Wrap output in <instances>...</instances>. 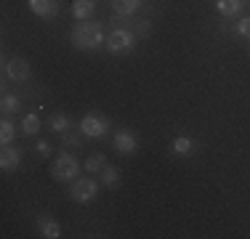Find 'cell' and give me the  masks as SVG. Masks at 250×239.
Returning <instances> with one entry per match:
<instances>
[{"label":"cell","instance_id":"1","mask_svg":"<svg viewBox=\"0 0 250 239\" xmlns=\"http://www.w3.org/2000/svg\"><path fill=\"white\" fill-rule=\"evenodd\" d=\"M69 38H72V45L80 51H96V48L106 45V32L99 21H77Z\"/></svg>","mask_w":250,"mask_h":239},{"label":"cell","instance_id":"2","mask_svg":"<svg viewBox=\"0 0 250 239\" xmlns=\"http://www.w3.org/2000/svg\"><path fill=\"white\" fill-rule=\"evenodd\" d=\"M51 176H53V181H62V183L80 178V159H77L75 154H69V152H62L56 159H53Z\"/></svg>","mask_w":250,"mask_h":239},{"label":"cell","instance_id":"3","mask_svg":"<svg viewBox=\"0 0 250 239\" xmlns=\"http://www.w3.org/2000/svg\"><path fill=\"white\" fill-rule=\"evenodd\" d=\"M136 45V35L128 27H115L106 35V51L109 53H128Z\"/></svg>","mask_w":250,"mask_h":239},{"label":"cell","instance_id":"4","mask_svg":"<svg viewBox=\"0 0 250 239\" xmlns=\"http://www.w3.org/2000/svg\"><path fill=\"white\" fill-rule=\"evenodd\" d=\"M101 191V186L93 178H75L72 186H69V197H72V202H80V205H85V202L96 199V194Z\"/></svg>","mask_w":250,"mask_h":239},{"label":"cell","instance_id":"5","mask_svg":"<svg viewBox=\"0 0 250 239\" xmlns=\"http://www.w3.org/2000/svg\"><path fill=\"white\" fill-rule=\"evenodd\" d=\"M3 72H5V77L14 80V82H27L29 77H32V67H29V61H27V59H21V56L5 59Z\"/></svg>","mask_w":250,"mask_h":239},{"label":"cell","instance_id":"6","mask_svg":"<svg viewBox=\"0 0 250 239\" xmlns=\"http://www.w3.org/2000/svg\"><path fill=\"white\" fill-rule=\"evenodd\" d=\"M106 128H109V120L104 115H96V112H91V115H85L80 120V133L85 139H101L106 133Z\"/></svg>","mask_w":250,"mask_h":239},{"label":"cell","instance_id":"7","mask_svg":"<svg viewBox=\"0 0 250 239\" xmlns=\"http://www.w3.org/2000/svg\"><path fill=\"white\" fill-rule=\"evenodd\" d=\"M27 3H29V11L45 21L56 19V14H59V0H27Z\"/></svg>","mask_w":250,"mask_h":239},{"label":"cell","instance_id":"8","mask_svg":"<svg viewBox=\"0 0 250 239\" xmlns=\"http://www.w3.org/2000/svg\"><path fill=\"white\" fill-rule=\"evenodd\" d=\"M21 165V149L14 146V143H5L0 149V167L3 170H16Z\"/></svg>","mask_w":250,"mask_h":239},{"label":"cell","instance_id":"9","mask_svg":"<svg viewBox=\"0 0 250 239\" xmlns=\"http://www.w3.org/2000/svg\"><path fill=\"white\" fill-rule=\"evenodd\" d=\"M35 226H38V234L45 237V239H59L62 237V226H59V220L48 218V215H38Z\"/></svg>","mask_w":250,"mask_h":239},{"label":"cell","instance_id":"10","mask_svg":"<svg viewBox=\"0 0 250 239\" xmlns=\"http://www.w3.org/2000/svg\"><path fill=\"white\" fill-rule=\"evenodd\" d=\"M115 149L128 157V154H133L136 149H139V141H136V136L130 133V130H117L115 133Z\"/></svg>","mask_w":250,"mask_h":239},{"label":"cell","instance_id":"11","mask_svg":"<svg viewBox=\"0 0 250 239\" xmlns=\"http://www.w3.org/2000/svg\"><path fill=\"white\" fill-rule=\"evenodd\" d=\"M96 11V0H72V16L75 21H88Z\"/></svg>","mask_w":250,"mask_h":239},{"label":"cell","instance_id":"12","mask_svg":"<svg viewBox=\"0 0 250 239\" xmlns=\"http://www.w3.org/2000/svg\"><path fill=\"white\" fill-rule=\"evenodd\" d=\"M216 8L224 19H234V16L242 14L245 8V0H216Z\"/></svg>","mask_w":250,"mask_h":239},{"label":"cell","instance_id":"13","mask_svg":"<svg viewBox=\"0 0 250 239\" xmlns=\"http://www.w3.org/2000/svg\"><path fill=\"white\" fill-rule=\"evenodd\" d=\"M141 5H144V0H112V11H115V16H123V19L133 16Z\"/></svg>","mask_w":250,"mask_h":239},{"label":"cell","instance_id":"14","mask_svg":"<svg viewBox=\"0 0 250 239\" xmlns=\"http://www.w3.org/2000/svg\"><path fill=\"white\" fill-rule=\"evenodd\" d=\"M170 149H173V154H178V157H189V154L194 152V141L189 139V136H176L173 143H170Z\"/></svg>","mask_w":250,"mask_h":239},{"label":"cell","instance_id":"15","mask_svg":"<svg viewBox=\"0 0 250 239\" xmlns=\"http://www.w3.org/2000/svg\"><path fill=\"white\" fill-rule=\"evenodd\" d=\"M104 167H106L104 152H91V154H88V159H85V165H83V170H88V173H101Z\"/></svg>","mask_w":250,"mask_h":239},{"label":"cell","instance_id":"16","mask_svg":"<svg viewBox=\"0 0 250 239\" xmlns=\"http://www.w3.org/2000/svg\"><path fill=\"white\" fill-rule=\"evenodd\" d=\"M21 109V99L19 96H3V101H0V112H3V117H11V115H19Z\"/></svg>","mask_w":250,"mask_h":239},{"label":"cell","instance_id":"17","mask_svg":"<svg viewBox=\"0 0 250 239\" xmlns=\"http://www.w3.org/2000/svg\"><path fill=\"white\" fill-rule=\"evenodd\" d=\"M101 186L104 189H117L120 186V170L112 165H106L104 170H101Z\"/></svg>","mask_w":250,"mask_h":239},{"label":"cell","instance_id":"18","mask_svg":"<svg viewBox=\"0 0 250 239\" xmlns=\"http://www.w3.org/2000/svg\"><path fill=\"white\" fill-rule=\"evenodd\" d=\"M48 130L51 133H67L69 130V117L62 115V112H53L48 117Z\"/></svg>","mask_w":250,"mask_h":239},{"label":"cell","instance_id":"19","mask_svg":"<svg viewBox=\"0 0 250 239\" xmlns=\"http://www.w3.org/2000/svg\"><path fill=\"white\" fill-rule=\"evenodd\" d=\"M19 128H21V136H38L40 128H43V122H40L38 115H27L24 120H21Z\"/></svg>","mask_w":250,"mask_h":239},{"label":"cell","instance_id":"20","mask_svg":"<svg viewBox=\"0 0 250 239\" xmlns=\"http://www.w3.org/2000/svg\"><path fill=\"white\" fill-rule=\"evenodd\" d=\"M16 141V125L11 122L8 117H3V122H0V143H14Z\"/></svg>","mask_w":250,"mask_h":239},{"label":"cell","instance_id":"21","mask_svg":"<svg viewBox=\"0 0 250 239\" xmlns=\"http://www.w3.org/2000/svg\"><path fill=\"white\" fill-rule=\"evenodd\" d=\"M234 35L242 40H250V16H242V19L234 24Z\"/></svg>","mask_w":250,"mask_h":239},{"label":"cell","instance_id":"22","mask_svg":"<svg viewBox=\"0 0 250 239\" xmlns=\"http://www.w3.org/2000/svg\"><path fill=\"white\" fill-rule=\"evenodd\" d=\"M32 149H35V154H40V157H51V149H53V146H51L48 141H38Z\"/></svg>","mask_w":250,"mask_h":239},{"label":"cell","instance_id":"23","mask_svg":"<svg viewBox=\"0 0 250 239\" xmlns=\"http://www.w3.org/2000/svg\"><path fill=\"white\" fill-rule=\"evenodd\" d=\"M80 136L83 133H64V146H80Z\"/></svg>","mask_w":250,"mask_h":239},{"label":"cell","instance_id":"24","mask_svg":"<svg viewBox=\"0 0 250 239\" xmlns=\"http://www.w3.org/2000/svg\"><path fill=\"white\" fill-rule=\"evenodd\" d=\"M136 29H139V35H149L152 24H149V21H139V27H136Z\"/></svg>","mask_w":250,"mask_h":239}]
</instances>
